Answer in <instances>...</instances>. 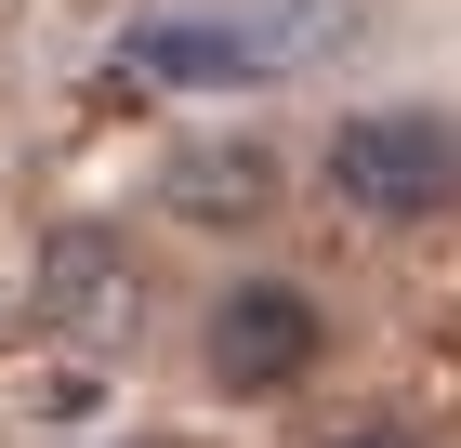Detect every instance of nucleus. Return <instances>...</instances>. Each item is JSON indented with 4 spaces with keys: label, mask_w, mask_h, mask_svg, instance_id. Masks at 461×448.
<instances>
[{
    "label": "nucleus",
    "mask_w": 461,
    "mask_h": 448,
    "mask_svg": "<svg viewBox=\"0 0 461 448\" xmlns=\"http://www.w3.org/2000/svg\"><path fill=\"white\" fill-rule=\"evenodd\" d=\"M448 185H461V145L422 105H356L330 133V198L356 224H422V211H448Z\"/></svg>",
    "instance_id": "1"
},
{
    "label": "nucleus",
    "mask_w": 461,
    "mask_h": 448,
    "mask_svg": "<svg viewBox=\"0 0 461 448\" xmlns=\"http://www.w3.org/2000/svg\"><path fill=\"white\" fill-rule=\"evenodd\" d=\"M317 343H330V316H317L303 277H238V290L212 304V343H198V356H212L224 396H277V382L317 370Z\"/></svg>",
    "instance_id": "2"
},
{
    "label": "nucleus",
    "mask_w": 461,
    "mask_h": 448,
    "mask_svg": "<svg viewBox=\"0 0 461 448\" xmlns=\"http://www.w3.org/2000/svg\"><path fill=\"white\" fill-rule=\"evenodd\" d=\"M27 290H40V316H53V330H79V343H119V330L145 316L132 238H106V224H53V238H40V264H27Z\"/></svg>",
    "instance_id": "3"
},
{
    "label": "nucleus",
    "mask_w": 461,
    "mask_h": 448,
    "mask_svg": "<svg viewBox=\"0 0 461 448\" xmlns=\"http://www.w3.org/2000/svg\"><path fill=\"white\" fill-rule=\"evenodd\" d=\"M119 67L158 79V93H238V79H277V40L238 27V14H145L119 40Z\"/></svg>",
    "instance_id": "4"
},
{
    "label": "nucleus",
    "mask_w": 461,
    "mask_h": 448,
    "mask_svg": "<svg viewBox=\"0 0 461 448\" xmlns=\"http://www.w3.org/2000/svg\"><path fill=\"white\" fill-rule=\"evenodd\" d=\"M264 198H277V159H264L250 133L185 145L172 172H158V211H172V224H264Z\"/></svg>",
    "instance_id": "5"
},
{
    "label": "nucleus",
    "mask_w": 461,
    "mask_h": 448,
    "mask_svg": "<svg viewBox=\"0 0 461 448\" xmlns=\"http://www.w3.org/2000/svg\"><path fill=\"white\" fill-rule=\"evenodd\" d=\"M343 448H422V435H343Z\"/></svg>",
    "instance_id": "6"
}]
</instances>
